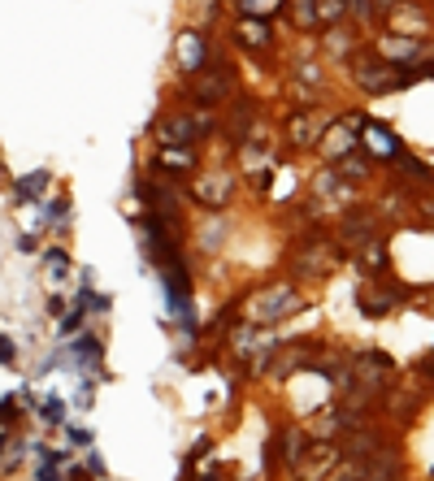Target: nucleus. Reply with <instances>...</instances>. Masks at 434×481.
Segmentation results:
<instances>
[{
  "instance_id": "obj_13",
  "label": "nucleus",
  "mask_w": 434,
  "mask_h": 481,
  "mask_svg": "<svg viewBox=\"0 0 434 481\" xmlns=\"http://www.w3.org/2000/svg\"><path fill=\"white\" fill-rule=\"evenodd\" d=\"M391 304H395V295H378V290L369 287V282L361 287V308H365L369 316H383Z\"/></svg>"
},
{
  "instance_id": "obj_8",
  "label": "nucleus",
  "mask_w": 434,
  "mask_h": 481,
  "mask_svg": "<svg viewBox=\"0 0 434 481\" xmlns=\"http://www.w3.org/2000/svg\"><path fill=\"white\" fill-rule=\"evenodd\" d=\"M235 40H240L243 49L266 52L269 49V22H266V18H240V26H235Z\"/></svg>"
},
{
  "instance_id": "obj_12",
  "label": "nucleus",
  "mask_w": 434,
  "mask_h": 481,
  "mask_svg": "<svg viewBox=\"0 0 434 481\" xmlns=\"http://www.w3.org/2000/svg\"><path fill=\"white\" fill-rule=\"evenodd\" d=\"M49 192V169H35V174H26V178H18V200H40V195Z\"/></svg>"
},
{
  "instance_id": "obj_22",
  "label": "nucleus",
  "mask_w": 434,
  "mask_h": 481,
  "mask_svg": "<svg viewBox=\"0 0 434 481\" xmlns=\"http://www.w3.org/2000/svg\"><path fill=\"white\" fill-rule=\"evenodd\" d=\"M18 352H14V338H0V364H14Z\"/></svg>"
},
{
  "instance_id": "obj_20",
  "label": "nucleus",
  "mask_w": 434,
  "mask_h": 481,
  "mask_svg": "<svg viewBox=\"0 0 434 481\" xmlns=\"http://www.w3.org/2000/svg\"><path fill=\"white\" fill-rule=\"evenodd\" d=\"M361 473H365V468H361V464H357V459H352L348 468H335V477H330V481H357V477H361Z\"/></svg>"
},
{
  "instance_id": "obj_3",
  "label": "nucleus",
  "mask_w": 434,
  "mask_h": 481,
  "mask_svg": "<svg viewBox=\"0 0 434 481\" xmlns=\"http://www.w3.org/2000/svg\"><path fill=\"white\" fill-rule=\"evenodd\" d=\"M174 61H178V70L187 74H200L209 66V40L200 35V31H183L178 40H174Z\"/></svg>"
},
{
  "instance_id": "obj_14",
  "label": "nucleus",
  "mask_w": 434,
  "mask_h": 481,
  "mask_svg": "<svg viewBox=\"0 0 434 481\" xmlns=\"http://www.w3.org/2000/svg\"><path fill=\"white\" fill-rule=\"evenodd\" d=\"M287 0H240V13L243 18H269L274 9H283Z\"/></svg>"
},
{
  "instance_id": "obj_17",
  "label": "nucleus",
  "mask_w": 434,
  "mask_h": 481,
  "mask_svg": "<svg viewBox=\"0 0 434 481\" xmlns=\"http://www.w3.org/2000/svg\"><path fill=\"white\" fill-rule=\"evenodd\" d=\"M339 178H343V183H348V178H352V183H365V178H369V165H365V161H348V156H343V161H339Z\"/></svg>"
},
{
  "instance_id": "obj_24",
  "label": "nucleus",
  "mask_w": 434,
  "mask_h": 481,
  "mask_svg": "<svg viewBox=\"0 0 434 481\" xmlns=\"http://www.w3.org/2000/svg\"><path fill=\"white\" fill-rule=\"evenodd\" d=\"M430 373H434V361H430Z\"/></svg>"
},
{
  "instance_id": "obj_15",
  "label": "nucleus",
  "mask_w": 434,
  "mask_h": 481,
  "mask_svg": "<svg viewBox=\"0 0 434 481\" xmlns=\"http://www.w3.org/2000/svg\"><path fill=\"white\" fill-rule=\"evenodd\" d=\"M235 347H240L243 356H252V352H261V347H274V343H269L266 334H252V330H248V325H243L240 334H235Z\"/></svg>"
},
{
  "instance_id": "obj_2",
  "label": "nucleus",
  "mask_w": 434,
  "mask_h": 481,
  "mask_svg": "<svg viewBox=\"0 0 434 481\" xmlns=\"http://www.w3.org/2000/svg\"><path fill=\"white\" fill-rule=\"evenodd\" d=\"M204 130H213V118L209 113H169L161 126H157V135H161V144H174V147H192L195 139H204Z\"/></svg>"
},
{
  "instance_id": "obj_4",
  "label": "nucleus",
  "mask_w": 434,
  "mask_h": 481,
  "mask_svg": "<svg viewBox=\"0 0 434 481\" xmlns=\"http://www.w3.org/2000/svg\"><path fill=\"white\" fill-rule=\"evenodd\" d=\"M357 126H361V118H348V121H335L330 130H321V139H317V147H321V156H330V161H343L348 152H357Z\"/></svg>"
},
{
  "instance_id": "obj_10",
  "label": "nucleus",
  "mask_w": 434,
  "mask_h": 481,
  "mask_svg": "<svg viewBox=\"0 0 434 481\" xmlns=\"http://www.w3.org/2000/svg\"><path fill=\"white\" fill-rule=\"evenodd\" d=\"M287 135H291V144H295V147H309V144H317V139H321V121H313V113H309V109H300V113L291 118Z\"/></svg>"
},
{
  "instance_id": "obj_16",
  "label": "nucleus",
  "mask_w": 434,
  "mask_h": 481,
  "mask_svg": "<svg viewBox=\"0 0 434 481\" xmlns=\"http://www.w3.org/2000/svg\"><path fill=\"white\" fill-rule=\"evenodd\" d=\"M70 352H74V361H78V364H96L100 361V343H96V338H78Z\"/></svg>"
},
{
  "instance_id": "obj_23",
  "label": "nucleus",
  "mask_w": 434,
  "mask_h": 481,
  "mask_svg": "<svg viewBox=\"0 0 434 481\" xmlns=\"http://www.w3.org/2000/svg\"><path fill=\"white\" fill-rule=\"evenodd\" d=\"M0 447H5V433H0Z\"/></svg>"
},
{
  "instance_id": "obj_7",
  "label": "nucleus",
  "mask_w": 434,
  "mask_h": 481,
  "mask_svg": "<svg viewBox=\"0 0 434 481\" xmlns=\"http://www.w3.org/2000/svg\"><path fill=\"white\" fill-rule=\"evenodd\" d=\"M231 187H235V178H231V174H213V178H200V183H195V200H200V204H209V209H226V200H231Z\"/></svg>"
},
{
  "instance_id": "obj_11",
  "label": "nucleus",
  "mask_w": 434,
  "mask_h": 481,
  "mask_svg": "<svg viewBox=\"0 0 434 481\" xmlns=\"http://www.w3.org/2000/svg\"><path fill=\"white\" fill-rule=\"evenodd\" d=\"M161 169H178V174H192L195 169V152L192 147H174V144H161V156H157Z\"/></svg>"
},
{
  "instance_id": "obj_19",
  "label": "nucleus",
  "mask_w": 434,
  "mask_h": 481,
  "mask_svg": "<svg viewBox=\"0 0 434 481\" xmlns=\"http://www.w3.org/2000/svg\"><path fill=\"white\" fill-rule=\"evenodd\" d=\"M295 22L304 26V31L317 22V0H295Z\"/></svg>"
},
{
  "instance_id": "obj_5",
  "label": "nucleus",
  "mask_w": 434,
  "mask_h": 481,
  "mask_svg": "<svg viewBox=\"0 0 434 481\" xmlns=\"http://www.w3.org/2000/svg\"><path fill=\"white\" fill-rule=\"evenodd\" d=\"M378 52H383V61L391 66H409L421 57V44H417V35H383L378 40Z\"/></svg>"
},
{
  "instance_id": "obj_1",
  "label": "nucleus",
  "mask_w": 434,
  "mask_h": 481,
  "mask_svg": "<svg viewBox=\"0 0 434 481\" xmlns=\"http://www.w3.org/2000/svg\"><path fill=\"white\" fill-rule=\"evenodd\" d=\"M300 308H304V299H300V290L291 282H266V287H257L243 299V321L248 325H269V321H283V316L300 313Z\"/></svg>"
},
{
  "instance_id": "obj_21",
  "label": "nucleus",
  "mask_w": 434,
  "mask_h": 481,
  "mask_svg": "<svg viewBox=\"0 0 434 481\" xmlns=\"http://www.w3.org/2000/svg\"><path fill=\"white\" fill-rule=\"evenodd\" d=\"M61 412H66V404H61V399H49V404H44V421L57 425V421H61Z\"/></svg>"
},
{
  "instance_id": "obj_9",
  "label": "nucleus",
  "mask_w": 434,
  "mask_h": 481,
  "mask_svg": "<svg viewBox=\"0 0 434 481\" xmlns=\"http://www.w3.org/2000/svg\"><path fill=\"white\" fill-rule=\"evenodd\" d=\"M313 451L317 456H300V464H295V477L300 481H321V473L335 464V447L321 442V447H313Z\"/></svg>"
},
{
  "instance_id": "obj_18",
  "label": "nucleus",
  "mask_w": 434,
  "mask_h": 481,
  "mask_svg": "<svg viewBox=\"0 0 434 481\" xmlns=\"http://www.w3.org/2000/svg\"><path fill=\"white\" fill-rule=\"evenodd\" d=\"M304 451H309V447H304V433L291 430V433H287V464H291V468L300 464V456H304Z\"/></svg>"
},
{
  "instance_id": "obj_6",
  "label": "nucleus",
  "mask_w": 434,
  "mask_h": 481,
  "mask_svg": "<svg viewBox=\"0 0 434 481\" xmlns=\"http://www.w3.org/2000/svg\"><path fill=\"white\" fill-rule=\"evenodd\" d=\"M365 147H369V156H400V139H395V130L391 126H378V121H365Z\"/></svg>"
}]
</instances>
